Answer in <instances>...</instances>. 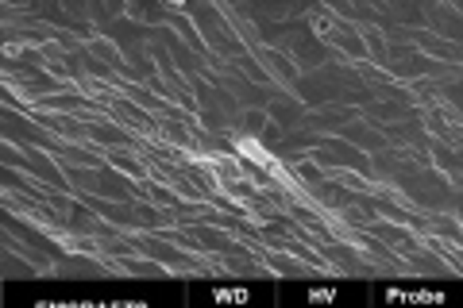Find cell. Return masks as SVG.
<instances>
[{
	"mask_svg": "<svg viewBox=\"0 0 463 308\" xmlns=\"http://www.w3.org/2000/svg\"><path fill=\"white\" fill-rule=\"evenodd\" d=\"M240 151H243V154H248V158H251V163H259V166H274V163H270V158H267V151H263V146H259L255 139H240Z\"/></svg>",
	"mask_w": 463,
	"mask_h": 308,
	"instance_id": "cell-1",
	"label": "cell"
},
{
	"mask_svg": "<svg viewBox=\"0 0 463 308\" xmlns=\"http://www.w3.org/2000/svg\"><path fill=\"white\" fill-rule=\"evenodd\" d=\"M317 35H321V39H332V23L321 16V20H317Z\"/></svg>",
	"mask_w": 463,
	"mask_h": 308,
	"instance_id": "cell-2",
	"label": "cell"
}]
</instances>
